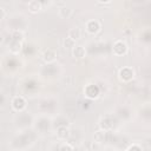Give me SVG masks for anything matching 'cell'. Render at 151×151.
I'll return each mask as SVG.
<instances>
[{"label": "cell", "mask_w": 151, "mask_h": 151, "mask_svg": "<svg viewBox=\"0 0 151 151\" xmlns=\"http://www.w3.org/2000/svg\"><path fill=\"white\" fill-rule=\"evenodd\" d=\"M127 51H129V47H127L126 42L123 40H116L112 45V53L114 55H118V57L125 55L127 53Z\"/></svg>", "instance_id": "1"}, {"label": "cell", "mask_w": 151, "mask_h": 151, "mask_svg": "<svg viewBox=\"0 0 151 151\" xmlns=\"http://www.w3.org/2000/svg\"><path fill=\"white\" fill-rule=\"evenodd\" d=\"M118 76H119V79L122 81H130V80H132L134 78V71H133L132 67L125 66V67L119 70Z\"/></svg>", "instance_id": "2"}, {"label": "cell", "mask_w": 151, "mask_h": 151, "mask_svg": "<svg viewBox=\"0 0 151 151\" xmlns=\"http://www.w3.org/2000/svg\"><path fill=\"white\" fill-rule=\"evenodd\" d=\"M27 106V103H26V99L21 96H17L12 99V107L15 110V111H24Z\"/></svg>", "instance_id": "3"}, {"label": "cell", "mask_w": 151, "mask_h": 151, "mask_svg": "<svg viewBox=\"0 0 151 151\" xmlns=\"http://www.w3.org/2000/svg\"><path fill=\"white\" fill-rule=\"evenodd\" d=\"M101 28V25L98 20H88L85 25V29L90 33V34H97Z\"/></svg>", "instance_id": "4"}, {"label": "cell", "mask_w": 151, "mask_h": 151, "mask_svg": "<svg viewBox=\"0 0 151 151\" xmlns=\"http://www.w3.org/2000/svg\"><path fill=\"white\" fill-rule=\"evenodd\" d=\"M84 93H85V96H86L87 98H90V99H96V98L99 96V88H98L97 86L92 85V84H88V85L85 86Z\"/></svg>", "instance_id": "5"}, {"label": "cell", "mask_w": 151, "mask_h": 151, "mask_svg": "<svg viewBox=\"0 0 151 151\" xmlns=\"http://www.w3.org/2000/svg\"><path fill=\"white\" fill-rule=\"evenodd\" d=\"M42 59L45 63L50 64V63H53L57 60V52L52 48H47L44 53H42Z\"/></svg>", "instance_id": "6"}, {"label": "cell", "mask_w": 151, "mask_h": 151, "mask_svg": "<svg viewBox=\"0 0 151 151\" xmlns=\"http://www.w3.org/2000/svg\"><path fill=\"white\" fill-rule=\"evenodd\" d=\"M72 55L77 59H83L85 55H86V50L84 46L81 45H76L73 48H72Z\"/></svg>", "instance_id": "7"}, {"label": "cell", "mask_w": 151, "mask_h": 151, "mask_svg": "<svg viewBox=\"0 0 151 151\" xmlns=\"http://www.w3.org/2000/svg\"><path fill=\"white\" fill-rule=\"evenodd\" d=\"M41 8H42V4H41L40 1L32 0V1L28 2V9H29V12H32V13H38Z\"/></svg>", "instance_id": "8"}, {"label": "cell", "mask_w": 151, "mask_h": 151, "mask_svg": "<svg viewBox=\"0 0 151 151\" xmlns=\"http://www.w3.org/2000/svg\"><path fill=\"white\" fill-rule=\"evenodd\" d=\"M68 38H71L72 40L77 41L81 38V31L79 27H72L70 31H68Z\"/></svg>", "instance_id": "9"}, {"label": "cell", "mask_w": 151, "mask_h": 151, "mask_svg": "<svg viewBox=\"0 0 151 151\" xmlns=\"http://www.w3.org/2000/svg\"><path fill=\"white\" fill-rule=\"evenodd\" d=\"M57 136L60 139H66L70 137V130L66 126H59L57 129Z\"/></svg>", "instance_id": "10"}, {"label": "cell", "mask_w": 151, "mask_h": 151, "mask_svg": "<svg viewBox=\"0 0 151 151\" xmlns=\"http://www.w3.org/2000/svg\"><path fill=\"white\" fill-rule=\"evenodd\" d=\"M9 51L14 54H18L20 51H21V41H18V40H13L9 45Z\"/></svg>", "instance_id": "11"}, {"label": "cell", "mask_w": 151, "mask_h": 151, "mask_svg": "<svg viewBox=\"0 0 151 151\" xmlns=\"http://www.w3.org/2000/svg\"><path fill=\"white\" fill-rule=\"evenodd\" d=\"M71 14H72V9H71V8H68V7H66V6L59 8V15H60L63 19H67V18H70Z\"/></svg>", "instance_id": "12"}, {"label": "cell", "mask_w": 151, "mask_h": 151, "mask_svg": "<svg viewBox=\"0 0 151 151\" xmlns=\"http://www.w3.org/2000/svg\"><path fill=\"white\" fill-rule=\"evenodd\" d=\"M64 46H65V47H67V48H73V47L76 46V41L67 37V38L64 40Z\"/></svg>", "instance_id": "13"}, {"label": "cell", "mask_w": 151, "mask_h": 151, "mask_svg": "<svg viewBox=\"0 0 151 151\" xmlns=\"http://www.w3.org/2000/svg\"><path fill=\"white\" fill-rule=\"evenodd\" d=\"M12 37H13L14 40H18V41H21V40L24 39L22 32H18V31H14V32L12 33Z\"/></svg>", "instance_id": "14"}, {"label": "cell", "mask_w": 151, "mask_h": 151, "mask_svg": "<svg viewBox=\"0 0 151 151\" xmlns=\"http://www.w3.org/2000/svg\"><path fill=\"white\" fill-rule=\"evenodd\" d=\"M104 136H105V131H98L96 133V140L97 142H101L104 139Z\"/></svg>", "instance_id": "15"}, {"label": "cell", "mask_w": 151, "mask_h": 151, "mask_svg": "<svg viewBox=\"0 0 151 151\" xmlns=\"http://www.w3.org/2000/svg\"><path fill=\"white\" fill-rule=\"evenodd\" d=\"M60 151H72V147H71L70 144H64V145L61 146V150H60Z\"/></svg>", "instance_id": "16"}]
</instances>
